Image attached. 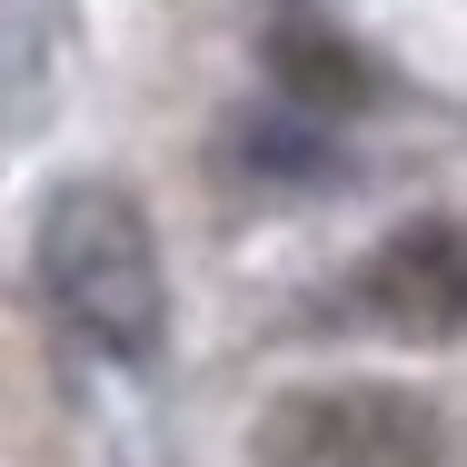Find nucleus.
Listing matches in <instances>:
<instances>
[{
	"instance_id": "obj_2",
	"label": "nucleus",
	"mask_w": 467,
	"mask_h": 467,
	"mask_svg": "<svg viewBox=\"0 0 467 467\" xmlns=\"http://www.w3.org/2000/svg\"><path fill=\"white\" fill-rule=\"evenodd\" d=\"M438 408L408 398V388H308L279 398L249 438V467H438Z\"/></svg>"
},
{
	"instance_id": "obj_3",
	"label": "nucleus",
	"mask_w": 467,
	"mask_h": 467,
	"mask_svg": "<svg viewBox=\"0 0 467 467\" xmlns=\"http://www.w3.org/2000/svg\"><path fill=\"white\" fill-rule=\"evenodd\" d=\"M358 308L398 338H458L467 328V229H448V219L388 229L378 259L358 269Z\"/></svg>"
},
{
	"instance_id": "obj_1",
	"label": "nucleus",
	"mask_w": 467,
	"mask_h": 467,
	"mask_svg": "<svg viewBox=\"0 0 467 467\" xmlns=\"http://www.w3.org/2000/svg\"><path fill=\"white\" fill-rule=\"evenodd\" d=\"M40 288L50 308L90 338L99 358L150 368L160 328H170V279H160V229L130 189L109 180H70L40 209Z\"/></svg>"
}]
</instances>
